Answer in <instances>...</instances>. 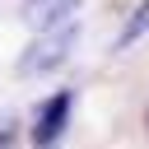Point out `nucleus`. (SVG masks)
Returning <instances> with one entry per match:
<instances>
[{"instance_id": "423d86ee", "label": "nucleus", "mask_w": 149, "mask_h": 149, "mask_svg": "<svg viewBox=\"0 0 149 149\" xmlns=\"http://www.w3.org/2000/svg\"><path fill=\"white\" fill-rule=\"evenodd\" d=\"M37 149H51V144H37Z\"/></svg>"}, {"instance_id": "f257e3e1", "label": "nucleus", "mask_w": 149, "mask_h": 149, "mask_svg": "<svg viewBox=\"0 0 149 149\" xmlns=\"http://www.w3.org/2000/svg\"><path fill=\"white\" fill-rule=\"evenodd\" d=\"M74 42H79V28H74V23L42 28V33H37V42H33V47L19 56V74H23V79H37V74H51V70H61V65L70 61Z\"/></svg>"}, {"instance_id": "39448f33", "label": "nucleus", "mask_w": 149, "mask_h": 149, "mask_svg": "<svg viewBox=\"0 0 149 149\" xmlns=\"http://www.w3.org/2000/svg\"><path fill=\"white\" fill-rule=\"evenodd\" d=\"M144 126H149V107H144Z\"/></svg>"}, {"instance_id": "20e7f679", "label": "nucleus", "mask_w": 149, "mask_h": 149, "mask_svg": "<svg viewBox=\"0 0 149 149\" xmlns=\"http://www.w3.org/2000/svg\"><path fill=\"white\" fill-rule=\"evenodd\" d=\"M149 33V0H140L135 5V14L126 19V28H121V37H116V47H130L135 37H144Z\"/></svg>"}, {"instance_id": "f03ea898", "label": "nucleus", "mask_w": 149, "mask_h": 149, "mask_svg": "<svg viewBox=\"0 0 149 149\" xmlns=\"http://www.w3.org/2000/svg\"><path fill=\"white\" fill-rule=\"evenodd\" d=\"M70 107H74V98H70V93H56V98H47V102L37 107V116H33V140H37V144H51V140L65 130V121H70Z\"/></svg>"}, {"instance_id": "7ed1b4c3", "label": "nucleus", "mask_w": 149, "mask_h": 149, "mask_svg": "<svg viewBox=\"0 0 149 149\" xmlns=\"http://www.w3.org/2000/svg\"><path fill=\"white\" fill-rule=\"evenodd\" d=\"M74 9H79V0H23V9H19V19L28 23V28H56V23H70L74 19Z\"/></svg>"}]
</instances>
